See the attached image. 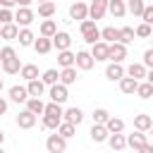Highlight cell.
Listing matches in <instances>:
<instances>
[{
  "label": "cell",
  "mask_w": 153,
  "mask_h": 153,
  "mask_svg": "<svg viewBox=\"0 0 153 153\" xmlns=\"http://www.w3.org/2000/svg\"><path fill=\"white\" fill-rule=\"evenodd\" d=\"M45 151H48V153H65V151H67V139H62L57 131L50 134V136L45 139Z\"/></svg>",
  "instance_id": "1"
},
{
  "label": "cell",
  "mask_w": 153,
  "mask_h": 153,
  "mask_svg": "<svg viewBox=\"0 0 153 153\" xmlns=\"http://www.w3.org/2000/svg\"><path fill=\"white\" fill-rule=\"evenodd\" d=\"M108 2L110 0H91V5H88V19H93V22L103 19L108 14Z\"/></svg>",
  "instance_id": "2"
},
{
  "label": "cell",
  "mask_w": 153,
  "mask_h": 153,
  "mask_svg": "<svg viewBox=\"0 0 153 153\" xmlns=\"http://www.w3.org/2000/svg\"><path fill=\"white\" fill-rule=\"evenodd\" d=\"M33 19H36V12H33L31 7H19V10L14 12V24L22 26V29H26Z\"/></svg>",
  "instance_id": "3"
},
{
  "label": "cell",
  "mask_w": 153,
  "mask_h": 153,
  "mask_svg": "<svg viewBox=\"0 0 153 153\" xmlns=\"http://www.w3.org/2000/svg\"><path fill=\"white\" fill-rule=\"evenodd\" d=\"M69 19H74V22H84V19H88V5L86 2H72L69 5Z\"/></svg>",
  "instance_id": "4"
},
{
  "label": "cell",
  "mask_w": 153,
  "mask_h": 153,
  "mask_svg": "<svg viewBox=\"0 0 153 153\" xmlns=\"http://www.w3.org/2000/svg\"><path fill=\"white\" fill-rule=\"evenodd\" d=\"M124 57H127V45H124V43H110V48H108V60L122 65Z\"/></svg>",
  "instance_id": "5"
},
{
  "label": "cell",
  "mask_w": 153,
  "mask_h": 153,
  "mask_svg": "<svg viewBox=\"0 0 153 153\" xmlns=\"http://www.w3.org/2000/svg\"><path fill=\"white\" fill-rule=\"evenodd\" d=\"M48 93H50V103H57V105H65L67 98H69V91H67L65 84H55V86H50Z\"/></svg>",
  "instance_id": "6"
},
{
  "label": "cell",
  "mask_w": 153,
  "mask_h": 153,
  "mask_svg": "<svg viewBox=\"0 0 153 153\" xmlns=\"http://www.w3.org/2000/svg\"><path fill=\"white\" fill-rule=\"evenodd\" d=\"M93 65H96V60L91 57L88 50H79V53H76V60H74V67H76V69L88 72V69H93Z\"/></svg>",
  "instance_id": "7"
},
{
  "label": "cell",
  "mask_w": 153,
  "mask_h": 153,
  "mask_svg": "<svg viewBox=\"0 0 153 153\" xmlns=\"http://www.w3.org/2000/svg\"><path fill=\"white\" fill-rule=\"evenodd\" d=\"M62 122H69V124H74V127H79L81 122H84V110L81 108H67L65 112H62Z\"/></svg>",
  "instance_id": "8"
},
{
  "label": "cell",
  "mask_w": 153,
  "mask_h": 153,
  "mask_svg": "<svg viewBox=\"0 0 153 153\" xmlns=\"http://www.w3.org/2000/svg\"><path fill=\"white\" fill-rule=\"evenodd\" d=\"M53 48H57V53H62V50H69V45H72V36L67 33V31H57L53 38Z\"/></svg>",
  "instance_id": "9"
},
{
  "label": "cell",
  "mask_w": 153,
  "mask_h": 153,
  "mask_svg": "<svg viewBox=\"0 0 153 153\" xmlns=\"http://www.w3.org/2000/svg\"><path fill=\"white\" fill-rule=\"evenodd\" d=\"M148 141H146V134L143 131H134V134H127V146L134 151V153H139L143 146H146Z\"/></svg>",
  "instance_id": "10"
},
{
  "label": "cell",
  "mask_w": 153,
  "mask_h": 153,
  "mask_svg": "<svg viewBox=\"0 0 153 153\" xmlns=\"http://www.w3.org/2000/svg\"><path fill=\"white\" fill-rule=\"evenodd\" d=\"M17 127H19V129H31V127H36V115L24 108V110L17 115Z\"/></svg>",
  "instance_id": "11"
},
{
  "label": "cell",
  "mask_w": 153,
  "mask_h": 153,
  "mask_svg": "<svg viewBox=\"0 0 153 153\" xmlns=\"http://www.w3.org/2000/svg\"><path fill=\"white\" fill-rule=\"evenodd\" d=\"M108 43L105 41H98V43H93L91 45V57L96 60V62H103V60H108Z\"/></svg>",
  "instance_id": "12"
},
{
  "label": "cell",
  "mask_w": 153,
  "mask_h": 153,
  "mask_svg": "<svg viewBox=\"0 0 153 153\" xmlns=\"http://www.w3.org/2000/svg\"><path fill=\"white\" fill-rule=\"evenodd\" d=\"M108 12L115 17V19H122L127 14V0H110L108 2Z\"/></svg>",
  "instance_id": "13"
},
{
  "label": "cell",
  "mask_w": 153,
  "mask_h": 153,
  "mask_svg": "<svg viewBox=\"0 0 153 153\" xmlns=\"http://www.w3.org/2000/svg\"><path fill=\"white\" fill-rule=\"evenodd\" d=\"M124 72H127V76H131V79H136V81H143V79H146V72H148V69H146V67H143L141 62H131V65H129V67H127Z\"/></svg>",
  "instance_id": "14"
},
{
  "label": "cell",
  "mask_w": 153,
  "mask_h": 153,
  "mask_svg": "<svg viewBox=\"0 0 153 153\" xmlns=\"http://www.w3.org/2000/svg\"><path fill=\"white\" fill-rule=\"evenodd\" d=\"M151 124H153V117L151 115H146V112H141V115H134V129L136 131H148L151 129Z\"/></svg>",
  "instance_id": "15"
},
{
  "label": "cell",
  "mask_w": 153,
  "mask_h": 153,
  "mask_svg": "<svg viewBox=\"0 0 153 153\" xmlns=\"http://www.w3.org/2000/svg\"><path fill=\"white\" fill-rule=\"evenodd\" d=\"M88 134H91V141H93V143H103V141H108V136H110V131L105 129V124H93Z\"/></svg>",
  "instance_id": "16"
},
{
  "label": "cell",
  "mask_w": 153,
  "mask_h": 153,
  "mask_svg": "<svg viewBox=\"0 0 153 153\" xmlns=\"http://www.w3.org/2000/svg\"><path fill=\"white\" fill-rule=\"evenodd\" d=\"M57 33V24H55V19H43L41 22V29H38V36H43V38H53Z\"/></svg>",
  "instance_id": "17"
},
{
  "label": "cell",
  "mask_w": 153,
  "mask_h": 153,
  "mask_svg": "<svg viewBox=\"0 0 153 153\" xmlns=\"http://www.w3.org/2000/svg\"><path fill=\"white\" fill-rule=\"evenodd\" d=\"M124 74H127V72H124V67H122V65H117V62H110V65L105 67V76H108L110 81H120Z\"/></svg>",
  "instance_id": "18"
},
{
  "label": "cell",
  "mask_w": 153,
  "mask_h": 153,
  "mask_svg": "<svg viewBox=\"0 0 153 153\" xmlns=\"http://www.w3.org/2000/svg\"><path fill=\"white\" fill-rule=\"evenodd\" d=\"M76 79H79L76 67H65V69H60V84L72 86V84H76Z\"/></svg>",
  "instance_id": "19"
},
{
  "label": "cell",
  "mask_w": 153,
  "mask_h": 153,
  "mask_svg": "<svg viewBox=\"0 0 153 153\" xmlns=\"http://www.w3.org/2000/svg\"><path fill=\"white\" fill-rule=\"evenodd\" d=\"M136 86H139V81L131 79V76H127V74L120 79V91H122L124 96H134V93H136Z\"/></svg>",
  "instance_id": "20"
},
{
  "label": "cell",
  "mask_w": 153,
  "mask_h": 153,
  "mask_svg": "<svg viewBox=\"0 0 153 153\" xmlns=\"http://www.w3.org/2000/svg\"><path fill=\"white\" fill-rule=\"evenodd\" d=\"M26 91H29V98H41L45 93V84L41 79H33V81H26Z\"/></svg>",
  "instance_id": "21"
},
{
  "label": "cell",
  "mask_w": 153,
  "mask_h": 153,
  "mask_svg": "<svg viewBox=\"0 0 153 153\" xmlns=\"http://www.w3.org/2000/svg\"><path fill=\"white\" fill-rule=\"evenodd\" d=\"M10 100L12 103H26L29 100V91H26V86H12L10 88Z\"/></svg>",
  "instance_id": "22"
},
{
  "label": "cell",
  "mask_w": 153,
  "mask_h": 153,
  "mask_svg": "<svg viewBox=\"0 0 153 153\" xmlns=\"http://www.w3.org/2000/svg\"><path fill=\"white\" fill-rule=\"evenodd\" d=\"M100 41H105L108 45H110V43H120V29H115V26L100 29Z\"/></svg>",
  "instance_id": "23"
},
{
  "label": "cell",
  "mask_w": 153,
  "mask_h": 153,
  "mask_svg": "<svg viewBox=\"0 0 153 153\" xmlns=\"http://www.w3.org/2000/svg\"><path fill=\"white\" fill-rule=\"evenodd\" d=\"M108 146L112 151H124L127 148V134H110L108 136Z\"/></svg>",
  "instance_id": "24"
},
{
  "label": "cell",
  "mask_w": 153,
  "mask_h": 153,
  "mask_svg": "<svg viewBox=\"0 0 153 153\" xmlns=\"http://www.w3.org/2000/svg\"><path fill=\"white\" fill-rule=\"evenodd\" d=\"M17 41H19V45H22V48H29V45H33L36 36H33V31L26 26V29H19V33H17Z\"/></svg>",
  "instance_id": "25"
},
{
  "label": "cell",
  "mask_w": 153,
  "mask_h": 153,
  "mask_svg": "<svg viewBox=\"0 0 153 153\" xmlns=\"http://www.w3.org/2000/svg\"><path fill=\"white\" fill-rule=\"evenodd\" d=\"M33 50H36L38 55H48V53L53 50V41H50V38H43V36H38V38L33 41Z\"/></svg>",
  "instance_id": "26"
},
{
  "label": "cell",
  "mask_w": 153,
  "mask_h": 153,
  "mask_svg": "<svg viewBox=\"0 0 153 153\" xmlns=\"http://www.w3.org/2000/svg\"><path fill=\"white\" fill-rule=\"evenodd\" d=\"M19 76H22L24 81L41 79V74H38V67H36V65H22V69H19Z\"/></svg>",
  "instance_id": "27"
},
{
  "label": "cell",
  "mask_w": 153,
  "mask_h": 153,
  "mask_svg": "<svg viewBox=\"0 0 153 153\" xmlns=\"http://www.w3.org/2000/svg\"><path fill=\"white\" fill-rule=\"evenodd\" d=\"M17 33H19V26L12 22V24H2L0 26V38H5V41H14L17 38Z\"/></svg>",
  "instance_id": "28"
},
{
  "label": "cell",
  "mask_w": 153,
  "mask_h": 153,
  "mask_svg": "<svg viewBox=\"0 0 153 153\" xmlns=\"http://www.w3.org/2000/svg\"><path fill=\"white\" fill-rule=\"evenodd\" d=\"M74 60H76V53H72V50H62V53H57V65L65 69V67H74Z\"/></svg>",
  "instance_id": "29"
},
{
  "label": "cell",
  "mask_w": 153,
  "mask_h": 153,
  "mask_svg": "<svg viewBox=\"0 0 153 153\" xmlns=\"http://www.w3.org/2000/svg\"><path fill=\"white\" fill-rule=\"evenodd\" d=\"M105 129H108L110 134H122V131H124V120H120V117L110 115V120L105 122Z\"/></svg>",
  "instance_id": "30"
},
{
  "label": "cell",
  "mask_w": 153,
  "mask_h": 153,
  "mask_svg": "<svg viewBox=\"0 0 153 153\" xmlns=\"http://www.w3.org/2000/svg\"><path fill=\"white\" fill-rule=\"evenodd\" d=\"M55 12H57V7H55V2H53V0H48V2H41V5H38V17H41V19H50Z\"/></svg>",
  "instance_id": "31"
},
{
  "label": "cell",
  "mask_w": 153,
  "mask_h": 153,
  "mask_svg": "<svg viewBox=\"0 0 153 153\" xmlns=\"http://www.w3.org/2000/svg\"><path fill=\"white\" fill-rule=\"evenodd\" d=\"M41 81L45 84V86H55V84H60V72L57 69H45L43 74H41Z\"/></svg>",
  "instance_id": "32"
},
{
  "label": "cell",
  "mask_w": 153,
  "mask_h": 153,
  "mask_svg": "<svg viewBox=\"0 0 153 153\" xmlns=\"http://www.w3.org/2000/svg\"><path fill=\"white\" fill-rule=\"evenodd\" d=\"M24 105H26V110H29V112H33L36 117H38V115H43V110H45V103H43L41 98H29Z\"/></svg>",
  "instance_id": "33"
},
{
  "label": "cell",
  "mask_w": 153,
  "mask_h": 153,
  "mask_svg": "<svg viewBox=\"0 0 153 153\" xmlns=\"http://www.w3.org/2000/svg\"><path fill=\"white\" fill-rule=\"evenodd\" d=\"M143 7H146V0H127V12H131L134 17L141 19L143 14Z\"/></svg>",
  "instance_id": "34"
},
{
  "label": "cell",
  "mask_w": 153,
  "mask_h": 153,
  "mask_svg": "<svg viewBox=\"0 0 153 153\" xmlns=\"http://www.w3.org/2000/svg\"><path fill=\"white\" fill-rule=\"evenodd\" d=\"M136 96H139L141 100H148V98L153 96V84H148V81H139V86H136Z\"/></svg>",
  "instance_id": "35"
},
{
  "label": "cell",
  "mask_w": 153,
  "mask_h": 153,
  "mask_svg": "<svg viewBox=\"0 0 153 153\" xmlns=\"http://www.w3.org/2000/svg\"><path fill=\"white\" fill-rule=\"evenodd\" d=\"M19 69H22V62H19V57H12V60L2 62V72H5V74H19Z\"/></svg>",
  "instance_id": "36"
},
{
  "label": "cell",
  "mask_w": 153,
  "mask_h": 153,
  "mask_svg": "<svg viewBox=\"0 0 153 153\" xmlns=\"http://www.w3.org/2000/svg\"><path fill=\"white\" fill-rule=\"evenodd\" d=\"M91 117H93V124H105V122L110 120V112H108L105 108H96V110L91 112Z\"/></svg>",
  "instance_id": "37"
},
{
  "label": "cell",
  "mask_w": 153,
  "mask_h": 153,
  "mask_svg": "<svg viewBox=\"0 0 153 153\" xmlns=\"http://www.w3.org/2000/svg\"><path fill=\"white\" fill-rule=\"evenodd\" d=\"M57 134H60L62 139H72V136L76 134V127H74V124H69V122H60V127H57Z\"/></svg>",
  "instance_id": "38"
},
{
  "label": "cell",
  "mask_w": 153,
  "mask_h": 153,
  "mask_svg": "<svg viewBox=\"0 0 153 153\" xmlns=\"http://www.w3.org/2000/svg\"><path fill=\"white\" fill-rule=\"evenodd\" d=\"M134 38H136L134 26H122V29H120V43H124V45H127V43H131Z\"/></svg>",
  "instance_id": "39"
},
{
  "label": "cell",
  "mask_w": 153,
  "mask_h": 153,
  "mask_svg": "<svg viewBox=\"0 0 153 153\" xmlns=\"http://www.w3.org/2000/svg\"><path fill=\"white\" fill-rule=\"evenodd\" d=\"M134 33H136V38H151L153 36V26H148V24H136V29H134Z\"/></svg>",
  "instance_id": "40"
},
{
  "label": "cell",
  "mask_w": 153,
  "mask_h": 153,
  "mask_svg": "<svg viewBox=\"0 0 153 153\" xmlns=\"http://www.w3.org/2000/svg\"><path fill=\"white\" fill-rule=\"evenodd\" d=\"M62 112H65V108H62V105H57V103H45L43 115H53V117H60V120H62Z\"/></svg>",
  "instance_id": "41"
},
{
  "label": "cell",
  "mask_w": 153,
  "mask_h": 153,
  "mask_svg": "<svg viewBox=\"0 0 153 153\" xmlns=\"http://www.w3.org/2000/svg\"><path fill=\"white\" fill-rule=\"evenodd\" d=\"M60 117H53V115H43V127L45 129H53V131H57V127H60Z\"/></svg>",
  "instance_id": "42"
},
{
  "label": "cell",
  "mask_w": 153,
  "mask_h": 153,
  "mask_svg": "<svg viewBox=\"0 0 153 153\" xmlns=\"http://www.w3.org/2000/svg\"><path fill=\"white\" fill-rule=\"evenodd\" d=\"M81 36H84V43L93 45V43H98V41H100V29L96 26L93 31H88V33H81Z\"/></svg>",
  "instance_id": "43"
},
{
  "label": "cell",
  "mask_w": 153,
  "mask_h": 153,
  "mask_svg": "<svg viewBox=\"0 0 153 153\" xmlns=\"http://www.w3.org/2000/svg\"><path fill=\"white\" fill-rule=\"evenodd\" d=\"M12 57H17V50H14L12 45L0 48V62H7V60H12Z\"/></svg>",
  "instance_id": "44"
},
{
  "label": "cell",
  "mask_w": 153,
  "mask_h": 153,
  "mask_svg": "<svg viewBox=\"0 0 153 153\" xmlns=\"http://www.w3.org/2000/svg\"><path fill=\"white\" fill-rule=\"evenodd\" d=\"M12 22H14V12L0 7V26H2V24H12Z\"/></svg>",
  "instance_id": "45"
},
{
  "label": "cell",
  "mask_w": 153,
  "mask_h": 153,
  "mask_svg": "<svg viewBox=\"0 0 153 153\" xmlns=\"http://www.w3.org/2000/svg\"><path fill=\"white\" fill-rule=\"evenodd\" d=\"M141 22H143V24H148V26H153V5H146V7H143Z\"/></svg>",
  "instance_id": "46"
},
{
  "label": "cell",
  "mask_w": 153,
  "mask_h": 153,
  "mask_svg": "<svg viewBox=\"0 0 153 153\" xmlns=\"http://www.w3.org/2000/svg\"><path fill=\"white\" fill-rule=\"evenodd\" d=\"M143 67H148V69H153V48H148V50H143V62H141Z\"/></svg>",
  "instance_id": "47"
},
{
  "label": "cell",
  "mask_w": 153,
  "mask_h": 153,
  "mask_svg": "<svg viewBox=\"0 0 153 153\" xmlns=\"http://www.w3.org/2000/svg\"><path fill=\"white\" fill-rule=\"evenodd\" d=\"M79 29H81V33H88V31L96 29V22H93V19H84V22L79 24Z\"/></svg>",
  "instance_id": "48"
},
{
  "label": "cell",
  "mask_w": 153,
  "mask_h": 153,
  "mask_svg": "<svg viewBox=\"0 0 153 153\" xmlns=\"http://www.w3.org/2000/svg\"><path fill=\"white\" fill-rule=\"evenodd\" d=\"M17 5V0H0V7H5V10H12Z\"/></svg>",
  "instance_id": "49"
},
{
  "label": "cell",
  "mask_w": 153,
  "mask_h": 153,
  "mask_svg": "<svg viewBox=\"0 0 153 153\" xmlns=\"http://www.w3.org/2000/svg\"><path fill=\"white\" fill-rule=\"evenodd\" d=\"M5 112H7V100H5L2 96H0V117H2Z\"/></svg>",
  "instance_id": "50"
},
{
  "label": "cell",
  "mask_w": 153,
  "mask_h": 153,
  "mask_svg": "<svg viewBox=\"0 0 153 153\" xmlns=\"http://www.w3.org/2000/svg\"><path fill=\"white\" fill-rule=\"evenodd\" d=\"M139 153H153V146H151V143H146V146H143Z\"/></svg>",
  "instance_id": "51"
},
{
  "label": "cell",
  "mask_w": 153,
  "mask_h": 153,
  "mask_svg": "<svg viewBox=\"0 0 153 153\" xmlns=\"http://www.w3.org/2000/svg\"><path fill=\"white\" fill-rule=\"evenodd\" d=\"M31 2H33V0H17V5H19V7H29Z\"/></svg>",
  "instance_id": "52"
},
{
  "label": "cell",
  "mask_w": 153,
  "mask_h": 153,
  "mask_svg": "<svg viewBox=\"0 0 153 153\" xmlns=\"http://www.w3.org/2000/svg\"><path fill=\"white\" fill-rule=\"evenodd\" d=\"M143 81H148V84H153V69H148V72H146V79H143Z\"/></svg>",
  "instance_id": "53"
},
{
  "label": "cell",
  "mask_w": 153,
  "mask_h": 153,
  "mask_svg": "<svg viewBox=\"0 0 153 153\" xmlns=\"http://www.w3.org/2000/svg\"><path fill=\"white\" fill-rule=\"evenodd\" d=\"M2 141H5V131L0 129V146H2Z\"/></svg>",
  "instance_id": "54"
},
{
  "label": "cell",
  "mask_w": 153,
  "mask_h": 153,
  "mask_svg": "<svg viewBox=\"0 0 153 153\" xmlns=\"http://www.w3.org/2000/svg\"><path fill=\"white\" fill-rule=\"evenodd\" d=\"M0 93H2V76H0Z\"/></svg>",
  "instance_id": "55"
},
{
  "label": "cell",
  "mask_w": 153,
  "mask_h": 153,
  "mask_svg": "<svg viewBox=\"0 0 153 153\" xmlns=\"http://www.w3.org/2000/svg\"><path fill=\"white\" fill-rule=\"evenodd\" d=\"M41 2H48V0H38V5H41Z\"/></svg>",
  "instance_id": "56"
},
{
  "label": "cell",
  "mask_w": 153,
  "mask_h": 153,
  "mask_svg": "<svg viewBox=\"0 0 153 153\" xmlns=\"http://www.w3.org/2000/svg\"><path fill=\"white\" fill-rule=\"evenodd\" d=\"M148 131H151V134H153V124H151V129H148Z\"/></svg>",
  "instance_id": "57"
},
{
  "label": "cell",
  "mask_w": 153,
  "mask_h": 153,
  "mask_svg": "<svg viewBox=\"0 0 153 153\" xmlns=\"http://www.w3.org/2000/svg\"><path fill=\"white\" fill-rule=\"evenodd\" d=\"M151 48H153V38H151Z\"/></svg>",
  "instance_id": "58"
},
{
  "label": "cell",
  "mask_w": 153,
  "mask_h": 153,
  "mask_svg": "<svg viewBox=\"0 0 153 153\" xmlns=\"http://www.w3.org/2000/svg\"><path fill=\"white\" fill-rule=\"evenodd\" d=\"M0 72H2V62H0Z\"/></svg>",
  "instance_id": "59"
},
{
  "label": "cell",
  "mask_w": 153,
  "mask_h": 153,
  "mask_svg": "<svg viewBox=\"0 0 153 153\" xmlns=\"http://www.w3.org/2000/svg\"><path fill=\"white\" fill-rule=\"evenodd\" d=\"M0 153H5V151H2V146H0Z\"/></svg>",
  "instance_id": "60"
}]
</instances>
